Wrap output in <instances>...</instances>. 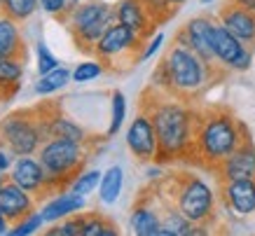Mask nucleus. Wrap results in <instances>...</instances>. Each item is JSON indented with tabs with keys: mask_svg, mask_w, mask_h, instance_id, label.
Listing matches in <instances>:
<instances>
[{
	"mask_svg": "<svg viewBox=\"0 0 255 236\" xmlns=\"http://www.w3.org/2000/svg\"><path fill=\"white\" fill-rule=\"evenodd\" d=\"M140 108L152 117L157 131V152L155 164H176V161H194V133H197V117L199 110L173 94L159 92L147 87L140 96Z\"/></svg>",
	"mask_w": 255,
	"mask_h": 236,
	"instance_id": "obj_1",
	"label": "nucleus"
},
{
	"mask_svg": "<svg viewBox=\"0 0 255 236\" xmlns=\"http://www.w3.org/2000/svg\"><path fill=\"white\" fill-rule=\"evenodd\" d=\"M248 136H251L248 126L230 108L213 106L206 110H199L192 164L216 171Z\"/></svg>",
	"mask_w": 255,
	"mask_h": 236,
	"instance_id": "obj_2",
	"label": "nucleus"
},
{
	"mask_svg": "<svg viewBox=\"0 0 255 236\" xmlns=\"http://www.w3.org/2000/svg\"><path fill=\"white\" fill-rule=\"evenodd\" d=\"M162 66L166 70V80H169L166 94H173L183 101L197 99L213 80L225 75V70L220 66L206 63L199 54L192 52L187 45H180V42H173L166 49Z\"/></svg>",
	"mask_w": 255,
	"mask_h": 236,
	"instance_id": "obj_3",
	"label": "nucleus"
},
{
	"mask_svg": "<svg viewBox=\"0 0 255 236\" xmlns=\"http://www.w3.org/2000/svg\"><path fill=\"white\" fill-rule=\"evenodd\" d=\"M40 164L47 173L45 194L63 192L82 173L87 164V145L61 140V138H47L40 145Z\"/></svg>",
	"mask_w": 255,
	"mask_h": 236,
	"instance_id": "obj_4",
	"label": "nucleus"
},
{
	"mask_svg": "<svg viewBox=\"0 0 255 236\" xmlns=\"http://www.w3.org/2000/svg\"><path fill=\"white\" fill-rule=\"evenodd\" d=\"M115 5H108L103 0H87L73 7L63 16V23L68 26L73 42L82 54L94 56V47L101 35L115 23Z\"/></svg>",
	"mask_w": 255,
	"mask_h": 236,
	"instance_id": "obj_5",
	"label": "nucleus"
},
{
	"mask_svg": "<svg viewBox=\"0 0 255 236\" xmlns=\"http://www.w3.org/2000/svg\"><path fill=\"white\" fill-rule=\"evenodd\" d=\"M173 185V206L190 222L206 227L216 218V192L197 173H180L169 178Z\"/></svg>",
	"mask_w": 255,
	"mask_h": 236,
	"instance_id": "obj_6",
	"label": "nucleus"
},
{
	"mask_svg": "<svg viewBox=\"0 0 255 236\" xmlns=\"http://www.w3.org/2000/svg\"><path fill=\"white\" fill-rule=\"evenodd\" d=\"M145 40L138 33L115 21L108 31L101 35V40L94 47V59L103 61L106 70H117L124 73L129 70L133 63H140V54H143Z\"/></svg>",
	"mask_w": 255,
	"mask_h": 236,
	"instance_id": "obj_7",
	"label": "nucleus"
},
{
	"mask_svg": "<svg viewBox=\"0 0 255 236\" xmlns=\"http://www.w3.org/2000/svg\"><path fill=\"white\" fill-rule=\"evenodd\" d=\"M0 143L12 154L23 157L40 150L45 143V129H42V110L38 108H23L16 113H9L0 122Z\"/></svg>",
	"mask_w": 255,
	"mask_h": 236,
	"instance_id": "obj_8",
	"label": "nucleus"
},
{
	"mask_svg": "<svg viewBox=\"0 0 255 236\" xmlns=\"http://www.w3.org/2000/svg\"><path fill=\"white\" fill-rule=\"evenodd\" d=\"M213 52H216L218 66L227 73H244L253 66V47L244 45L237 35L225 28L220 21L213 26Z\"/></svg>",
	"mask_w": 255,
	"mask_h": 236,
	"instance_id": "obj_9",
	"label": "nucleus"
},
{
	"mask_svg": "<svg viewBox=\"0 0 255 236\" xmlns=\"http://www.w3.org/2000/svg\"><path fill=\"white\" fill-rule=\"evenodd\" d=\"M127 147L133 154V159L140 161V164L157 161V152H159L157 131H155V124H152V117L143 108L138 110V115L133 117L129 129H127Z\"/></svg>",
	"mask_w": 255,
	"mask_h": 236,
	"instance_id": "obj_10",
	"label": "nucleus"
},
{
	"mask_svg": "<svg viewBox=\"0 0 255 236\" xmlns=\"http://www.w3.org/2000/svg\"><path fill=\"white\" fill-rule=\"evenodd\" d=\"M216 21L218 19H213V16H209V14L192 16V19L176 33V40H173V42L187 45L192 52L199 54L206 63L218 66L216 52H213V26H216Z\"/></svg>",
	"mask_w": 255,
	"mask_h": 236,
	"instance_id": "obj_11",
	"label": "nucleus"
},
{
	"mask_svg": "<svg viewBox=\"0 0 255 236\" xmlns=\"http://www.w3.org/2000/svg\"><path fill=\"white\" fill-rule=\"evenodd\" d=\"M220 199H223L225 208L237 218L255 215V178L223 180L220 183Z\"/></svg>",
	"mask_w": 255,
	"mask_h": 236,
	"instance_id": "obj_12",
	"label": "nucleus"
},
{
	"mask_svg": "<svg viewBox=\"0 0 255 236\" xmlns=\"http://www.w3.org/2000/svg\"><path fill=\"white\" fill-rule=\"evenodd\" d=\"M40 110H42L45 140L47 138H61V140H73V143H82V145L89 143L87 131L82 129L78 122H73L70 117H66L61 110H54L52 103H42Z\"/></svg>",
	"mask_w": 255,
	"mask_h": 236,
	"instance_id": "obj_13",
	"label": "nucleus"
},
{
	"mask_svg": "<svg viewBox=\"0 0 255 236\" xmlns=\"http://www.w3.org/2000/svg\"><path fill=\"white\" fill-rule=\"evenodd\" d=\"M218 180H239V178H255V143L248 136L220 166L213 171Z\"/></svg>",
	"mask_w": 255,
	"mask_h": 236,
	"instance_id": "obj_14",
	"label": "nucleus"
},
{
	"mask_svg": "<svg viewBox=\"0 0 255 236\" xmlns=\"http://www.w3.org/2000/svg\"><path fill=\"white\" fill-rule=\"evenodd\" d=\"M218 21L223 23L227 31L248 47H255V12L246 9L234 2H225L218 12Z\"/></svg>",
	"mask_w": 255,
	"mask_h": 236,
	"instance_id": "obj_15",
	"label": "nucleus"
},
{
	"mask_svg": "<svg viewBox=\"0 0 255 236\" xmlns=\"http://www.w3.org/2000/svg\"><path fill=\"white\" fill-rule=\"evenodd\" d=\"M35 208V199L31 192H26L12 180H5L0 187V211L5 213L9 225L21 222L23 218H28Z\"/></svg>",
	"mask_w": 255,
	"mask_h": 236,
	"instance_id": "obj_16",
	"label": "nucleus"
},
{
	"mask_svg": "<svg viewBox=\"0 0 255 236\" xmlns=\"http://www.w3.org/2000/svg\"><path fill=\"white\" fill-rule=\"evenodd\" d=\"M115 19L124 26L133 28L143 40L152 38V33L157 28L155 19L150 16V12L140 0H120V2H115Z\"/></svg>",
	"mask_w": 255,
	"mask_h": 236,
	"instance_id": "obj_17",
	"label": "nucleus"
},
{
	"mask_svg": "<svg viewBox=\"0 0 255 236\" xmlns=\"http://www.w3.org/2000/svg\"><path fill=\"white\" fill-rule=\"evenodd\" d=\"M9 180L16 183L19 187H23L26 192H31V194H38L42 197L45 194V183H47V173L42 164L35 161L31 154H23L19 157L12 168V173H9Z\"/></svg>",
	"mask_w": 255,
	"mask_h": 236,
	"instance_id": "obj_18",
	"label": "nucleus"
},
{
	"mask_svg": "<svg viewBox=\"0 0 255 236\" xmlns=\"http://www.w3.org/2000/svg\"><path fill=\"white\" fill-rule=\"evenodd\" d=\"M129 227L136 236H159L162 229V213L155 211V206L147 201V197H140V201H136L129 218Z\"/></svg>",
	"mask_w": 255,
	"mask_h": 236,
	"instance_id": "obj_19",
	"label": "nucleus"
},
{
	"mask_svg": "<svg viewBox=\"0 0 255 236\" xmlns=\"http://www.w3.org/2000/svg\"><path fill=\"white\" fill-rule=\"evenodd\" d=\"M0 56H9V59H16L21 63H26V59H28V49H26V42L16 28V21L5 14L0 16Z\"/></svg>",
	"mask_w": 255,
	"mask_h": 236,
	"instance_id": "obj_20",
	"label": "nucleus"
},
{
	"mask_svg": "<svg viewBox=\"0 0 255 236\" xmlns=\"http://www.w3.org/2000/svg\"><path fill=\"white\" fill-rule=\"evenodd\" d=\"M85 208V197L82 194H75V192H68V194H59L54 197L49 204L40 211L42 220L45 222H56L61 218H68V215H75Z\"/></svg>",
	"mask_w": 255,
	"mask_h": 236,
	"instance_id": "obj_21",
	"label": "nucleus"
},
{
	"mask_svg": "<svg viewBox=\"0 0 255 236\" xmlns=\"http://www.w3.org/2000/svg\"><path fill=\"white\" fill-rule=\"evenodd\" d=\"M23 77V63L9 56H0V101H9L19 92Z\"/></svg>",
	"mask_w": 255,
	"mask_h": 236,
	"instance_id": "obj_22",
	"label": "nucleus"
},
{
	"mask_svg": "<svg viewBox=\"0 0 255 236\" xmlns=\"http://www.w3.org/2000/svg\"><path fill=\"white\" fill-rule=\"evenodd\" d=\"M124 187V171L120 166H110L106 173L101 175V185H99V199L101 204H115Z\"/></svg>",
	"mask_w": 255,
	"mask_h": 236,
	"instance_id": "obj_23",
	"label": "nucleus"
},
{
	"mask_svg": "<svg viewBox=\"0 0 255 236\" xmlns=\"http://www.w3.org/2000/svg\"><path fill=\"white\" fill-rule=\"evenodd\" d=\"M70 80H73V73H70L68 68L59 66V68L49 70L47 75H40L38 84H35V92H38L40 96L54 94V92H59V89H63V87H66Z\"/></svg>",
	"mask_w": 255,
	"mask_h": 236,
	"instance_id": "obj_24",
	"label": "nucleus"
},
{
	"mask_svg": "<svg viewBox=\"0 0 255 236\" xmlns=\"http://www.w3.org/2000/svg\"><path fill=\"white\" fill-rule=\"evenodd\" d=\"M85 215V227H82V236H117L120 229L113 220H108L101 213H82Z\"/></svg>",
	"mask_w": 255,
	"mask_h": 236,
	"instance_id": "obj_25",
	"label": "nucleus"
},
{
	"mask_svg": "<svg viewBox=\"0 0 255 236\" xmlns=\"http://www.w3.org/2000/svg\"><path fill=\"white\" fill-rule=\"evenodd\" d=\"M110 99H113L110 101V124H108V131H106V138L117 136V131L122 129L124 119H127V96L117 89V92H113Z\"/></svg>",
	"mask_w": 255,
	"mask_h": 236,
	"instance_id": "obj_26",
	"label": "nucleus"
},
{
	"mask_svg": "<svg viewBox=\"0 0 255 236\" xmlns=\"http://www.w3.org/2000/svg\"><path fill=\"white\" fill-rule=\"evenodd\" d=\"M35 7H38V0H2L0 12L14 21H23L35 12Z\"/></svg>",
	"mask_w": 255,
	"mask_h": 236,
	"instance_id": "obj_27",
	"label": "nucleus"
},
{
	"mask_svg": "<svg viewBox=\"0 0 255 236\" xmlns=\"http://www.w3.org/2000/svg\"><path fill=\"white\" fill-rule=\"evenodd\" d=\"M145 9L150 12V16L155 19L157 26H162V23L171 21V16L178 12V7L171 2V0H140Z\"/></svg>",
	"mask_w": 255,
	"mask_h": 236,
	"instance_id": "obj_28",
	"label": "nucleus"
},
{
	"mask_svg": "<svg viewBox=\"0 0 255 236\" xmlns=\"http://www.w3.org/2000/svg\"><path fill=\"white\" fill-rule=\"evenodd\" d=\"M101 185V171H96V168H92V171H82V173L73 180V185H70V192H75V194H82V197H87V194H92L96 187Z\"/></svg>",
	"mask_w": 255,
	"mask_h": 236,
	"instance_id": "obj_29",
	"label": "nucleus"
},
{
	"mask_svg": "<svg viewBox=\"0 0 255 236\" xmlns=\"http://www.w3.org/2000/svg\"><path fill=\"white\" fill-rule=\"evenodd\" d=\"M103 73H106V66H103V61H99V59L82 61L78 68L73 70V82H92V80H96V77L103 75Z\"/></svg>",
	"mask_w": 255,
	"mask_h": 236,
	"instance_id": "obj_30",
	"label": "nucleus"
},
{
	"mask_svg": "<svg viewBox=\"0 0 255 236\" xmlns=\"http://www.w3.org/2000/svg\"><path fill=\"white\" fill-rule=\"evenodd\" d=\"M82 227H85V215L78 213L73 218L68 215V220H63L59 227L49 229L47 236H82Z\"/></svg>",
	"mask_w": 255,
	"mask_h": 236,
	"instance_id": "obj_31",
	"label": "nucleus"
},
{
	"mask_svg": "<svg viewBox=\"0 0 255 236\" xmlns=\"http://www.w3.org/2000/svg\"><path fill=\"white\" fill-rule=\"evenodd\" d=\"M42 215L40 213H31L28 218H23L21 222H16L14 225V229H9V234L12 236H28V234H33L35 229H40V225H42Z\"/></svg>",
	"mask_w": 255,
	"mask_h": 236,
	"instance_id": "obj_32",
	"label": "nucleus"
},
{
	"mask_svg": "<svg viewBox=\"0 0 255 236\" xmlns=\"http://www.w3.org/2000/svg\"><path fill=\"white\" fill-rule=\"evenodd\" d=\"M54 68H59L56 56L47 49L45 42H38V73L40 75H47L49 70H54Z\"/></svg>",
	"mask_w": 255,
	"mask_h": 236,
	"instance_id": "obj_33",
	"label": "nucleus"
},
{
	"mask_svg": "<svg viewBox=\"0 0 255 236\" xmlns=\"http://www.w3.org/2000/svg\"><path fill=\"white\" fill-rule=\"evenodd\" d=\"M40 5H42L45 12L59 16V19H63V16L68 14V2L66 0H40Z\"/></svg>",
	"mask_w": 255,
	"mask_h": 236,
	"instance_id": "obj_34",
	"label": "nucleus"
},
{
	"mask_svg": "<svg viewBox=\"0 0 255 236\" xmlns=\"http://www.w3.org/2000/svg\"><path fill=\"white\" fill-rule=\"evenodd\" d=\"M162 42H164V33H157V35L150 40V42H145V47H143V54H140V63L147 61V59H152V56L159 52Z\"/></svg>",
	"mask_w": 255,
	"mask_h": 236,
	"instance_id": "obj_35",
	"label": "nucleus"
},
{
	"mask_svg": "<svg viewBox=\"0 0 255 236\" xmlns=\"http://www.w3.org/2000/svg\"><path fill=\"white\" fill-rule=\"evenodd\" d=\"M9 150L7 147H5V145L0 143V171H2V173H5V171H7L9 168V164H12V159H9Z\"/></svg>",
	"mask_w": 255,
	"mask_h": 236,
	"instance_id": "obj_36",
	"label": "nucleus"
},
{
	"mask_svg": "<svg viewBox=\"0 0 255 236\" xmlns=\"http://www.w3.org/2000/svg\"><path fill=\"white\" fill-rule=\"evenodd\" d=\"M225 2H234V5H241V7L253 9L255 12V0H225Z\"/></svg>",
	"mask_w": 255,
	"mask_h": 236,
	"instance_id": "obj_37",
	"label": "nucleus"
},
{
	"mask_svg": "<svg viewBox=\"0 0 255 236\" xmlns=\"http://www.w3.org/2000/svg\"><path fill=\"white\" fill-rule=\"evenodd\" d=\"M7 227H9V220L5 218V213L0 211V234H5V232H7Z\"/></svg>",
	"mask_w": 255,
	"mask_h": 236,
	"instance_id": "obj_38",
	"label": "nucleus"
},
{
	"mask_svg": "<svg viewBox=\"0 0 255 236\" xmlns=\"http://www.w3.org/2000/svg\"><path fill=\"white\" fill-rule=\"evenodd\" d=\"M66 2H68V12H70V9H73V7H78L80 2H85V0H66Z\"/></svg>",
	"mask_w": 255,
	"mask_h": 236,
	"instance_id": "obj_39",
	"label": "nucleus"
},
{
	"mask_svg": "<svg viewBox=\"0 0 255 236\" xmlns=\"http://www.w3.org/2000/svg\"><path fill=\"white\" fill-rule=\"evenodd\" d=\"M171 2H173L176 7H180V5H183V2H187V0H171Z\"/></svg>",
	"mask_w": 255,
	"mask_h": 236,
	"instance_id": "obj_40",
	"label": "nucleus"
},
{
	"mask_svg": "<svg viewBox=\"0 0 255 236\" xmlns=\"http://www.w3.org/2000/svg\"><path fill=\"white\" fill-rule=\"evenodd\" d=\"M211 2H213V0H201V5H211Z\"/></svg>",
	"mask_w": 255,
	"mask_h": 236,
	"instance_id": "obj_41",
	"label": "nucleus"
},
{
	"mask_svg": "<svg viewBox=\"0 0 255 236\" xmlns=\"http://www.w3.org/2000/svg\"><path fill=\"white\" fill-rule=\"evenodd\" d=\"M2 183H5V178H2V175H0V187H2Z\"/></svg>",
	"mask_w": 255,
	"mask_h": 236,
	"instance_id": "obj_42",
	"label": "nucleus"
},
{
	"mask_svg": "<svg viewBox=\"0 0 255 236\" xmlns=\"http://www.w3.org/2000/svg\"><path fill=\"white\" fill-rule=\"evenodd\" d=\"M0 5H2V0H0Z\"/></svg>",
	"mask_w": 255,
	"mask_h": 236,
	"instance_id": "obj_43",
	"label": "nucleus"
}]
</instances>
